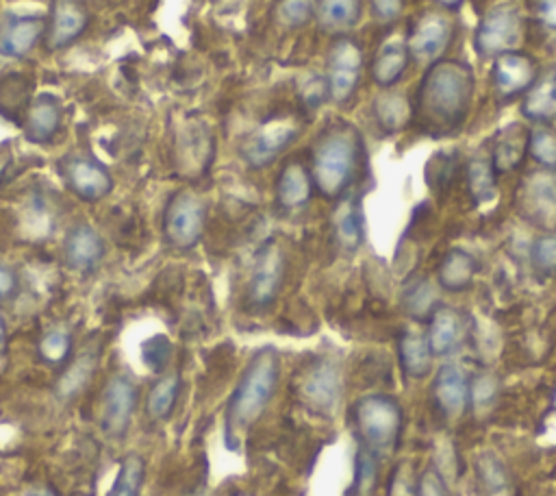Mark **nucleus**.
Listing matches in <instances>:
<instances>
[{
  "mask_svg": "<svg viewBox=\"0 0 556 496\" xmlns=\"http://www.w3.org/2000/svg\"><path fill=\"white\" fill-rule=\"evenodd\" d=\"M400 302H402L404 313L417 322L428 320L432 315V311L441 305L434 283L424 276H415L406 283V287L402 289Z\"/></svg>",
  "mask_w": 556,
  "mask_h": 496,
  "instance_id": "32",
  "label": "nucleus"
},
{
  "mask_svg": "<svg viewBox=\"0 0 556 496\" xmlns=\"http://www.w3.org/2000/svg\"><path fill=\"white\" fill-rule=\"evenodd\" d=\"M521 115L532 124H547L556 117V67L539 72L532 87L521 96Z\"/></svg>",
  "mask_w": 556,
  "mask_h": 496,
  "instance_id": "21",
  "label": "nucleus"
},
{
  "mask_svg": "<svg viewBox=\"0 0 556 496\" xmlns=\"http://www.w3.org/2000/svg\"><path fill=\"white\" fill-rule=\"evenodd\" d=\"M387 496H419V476L410 461H400L393 468Z\"/></svg>",
  "mask_w": 556,
  "mask_h": 496,
  "instance_id": "42",
  "label": "nucleus"
},
{
  "mask_svg": "<svg viewBox=\"0 0 556 496\" xmlns=\"http://www.w3.org/2000/svg\"><path fill=\"white\" fill-rule=\"evenodd\" d=\"M539 63L534 57L510 50L493 59V70H491V85L493 94L497 100L508 102L519 96H523L532 83L539 76Z\"/></svg>",
  "mask_w": 556,
  "mask_h": 496,
  "instance_id": "11",
  "label": "nucleus"
},
{
  "mask_svg": "<svg viewBox=\"0 0 556 496\" xmlns=\"http://www.w3.org/2000/svg\"><path fill=\"white\" fill-rule=\"evenodd\" d=\"M298 394L308 411L330 418L337 411L343 394L341 363L332 357H317L311 361L300 374Z\"/></svg>",
  "mask_w": 556,
  "mask_h": 496,
  "instance_id": "6",
  "label": "nucleus"
},
{
  "mask_svg": "<svg viewBox=\"0 0 556 496\" xmlns=\"http://www.w3.org/2000/svg\"><path fill=\"white\" fill-rule=\"evenodd\" d=\"M313 187L311 170H306L300 161H289L278 174L276 198L285 209H300L308 202Z\"/></svg>",
  "mask_w": 556,
  "mask_h": 496,
  "instance_id": "26",
  "label": "nucleus"
},
{
  "mask_svg": "<svg viewBox=\"0 0 556 496\" xmlns=\"http://www.w3.org/2000/svg\"><path fill=\"white\" fill-rule=\"evenodd\" d=\"M63 174L70 189L89 202L104 198L113 187L109 170L91 157H67L63 163Z\"/></svg>",
  "mask_w": 556,
  "mask_h": 496,
  "instance_id": "15",
  "label": "nucleus"
},
{
  "mask_svg": "<svg viewBox=\"0 0 556 496\" xmlns=\"http://www.w3.org/2000/svg\"><path fill=\"white\" fill-rule=\"evenodd\" d=\"M93 365H96V359L91 355H83L78 357L67 370L65 374L61 376L59 381V392L61 396H74L80 392V387L89 381L91 372H93Z\"/></svg>",
  "mask_w": 556,
  "mask_h": 496,
  "instance_id": "41",
  "label": "nucleus"
},
{
  "mask_svg": "<svg viewBox=\"0 0 556 496\" xmlns=\"http://www.w3.org/2000/svg\"><path fill=\"white\" fill-rule=\"evenodd\" d=\"M63 122V104L52 94L37 96L24 117V133L35 144L50 141Z\"/></svg>",
  "mask_w": 556,
  "mask_h": 496,
  "instance_id": "20",
  "label": "nucleus"
},
{
  "mask_svg": "<svg viewBox=\"0 0 556 496\" xmlns=\"http://www.w3.org/2000/svg\"><path fill=\"white\" fill-rule=\"evenodd\" d=\"M378 485V455L358 444L354 455V479L345 496H374Z\"/></svg>",
  "mask_w": 556,
  "mask_h": 496,
  "instance_id": "34",
  "label": "nucleus"
},
{
  "mask_svg": "<svg viewBox=\"0 0 556 496\" xmlns=\"http://www.w3.org/2000/svg\"><path fill=\"white\" fill-rule=\"evenodd\" d=\"M13 289H15V274L7 265H0V300L11 296Z\"/></svg>",
  "mask_w": 556,
  "mask_h": 496,
  "instance_id": "48",
  "label": "nucleus"
},
{
  "mask_svg": "<svg viewBox=\"0 0 556 496\" xmlns=\"http://www.w3.org/2000/svg\"><path fill=\"white\" fill-rule=\"evenodd\" d=\"M454 39V22L441 11L424 13L406 37L408 57L419 65H432L441 61Z\"/></svg>",
  "mask_w": 556,
  "mask_h": 496,
  "instance_id": "10",
  "label": "nucleus"
},
{
  "mask_svg": "<svg viewBox=\"0 0 556 496\" xmlns=\"http://www.w3.org/2000/svg\"><path fill=\"white\" fill-rule=\"evenodd\" d=\"M369 4L371 15L380 24H393L404 11V0H369Z\"/></svg>",
  "mask_w": 556,
  "mask_h": 496,
  "instance_id": "44",
  "label": "nucleus"
},
{
  "mask_svg": "<svg viewBox=\"0 0 556 496\" xmlns=\"http://www.w3.org/2000/svg\"><path fill=\"white\" fill-rule=\"evenodd\" d=\"M30 496H50V494H48V492H43V489H39V492H33Z\"/></svg>",
  "mask_w": 556,
  "mask_h": 496,
  "instance_id": "51",
  "label": "nucleus"
},
{
  "mask_svg": "<svg viewBox=\"0 0 556 496\" xmlns=\"http://www.w3.org/2000/svg\"><path fill=\"white\" fill-rule=\"evenodd\" d=\"M298 133L300 131L293 120H287V117L271 120L243 141L241 157L250 168H265L274 163L295 141Z\"/></svg>",
  "mask_w": 556,
  "mask_h": 496,
  "instance_id": "13",
  "label": "nucleus"
},
{
  "mask_svg": "<svg viewBox=\"0 0 556 496\" xmlns=\"http://www.w3.org/2000/svg\"><path fill=\"white\" fill-rule=\"evenodd\" d=\"M471 379L458 363H445L439 368L432 381V396L445 418H460L469 409Z\"/></svg>",
  "mask_w": 556,
  "mask_h": 496,
  "instance_id": "16",
  "label": "nucleus"
},
{
  "mask_svg": "<svg viewBox=\"0 0 556 496\" xmlns=\"http://www.w3.org/2000/svg\"><path fill=\"white\" fill-rule=\"evenodd\" d=\"M434 2H439L443 9H456L463 4V0H434Z\"/></svg>",
  "mask_w": 556,
  "mask_h": 496,
  "instance_id": "49",
  "label": "nucleus"
},
{
  "mask_svg": "<svg viewBox=\"0 0 556 496\" xmlns=\"http://www.w3.org/2000/svg\"><path fill=\"white\" fill-rule=\"evenodd\" d=\"M467 189L476 204L491 202L495 198V170L491 157L473 154L467 163Z\"/></svg>",
  "mask_w": 556,
  "mask_h": 496,
  "instance_id": "33",
  "label": "nucleus"
},
{
  "mask_svg": "<svg viewBox=\"0 0 556 496\" xmlns=\"http://www.w3.org/2000/svg\"><path fill=\"white\" fill-rule=\"evenodd\" d=\"M526 154H528V131L521 124H510L502 128L491 150V163L495 174H506L519 168Z\"/></svg>",
  "mask_w": 556,
  "mask_h": 496,
  "instance_id": "25",
  "label": "nucleus"
},
{
  "mask_svg": "<svg viewBox=\"0 0 556 496\" xmlns=\"http://www.w3.org/2000/svg\"><path fill=\"white\" fill-rule=\"evenodd\" d=\"M315 0H280L276 7V20L285 28H302L315 17Z\"/></svg>",
  "mask_w": 556,
  "mask_h": 496,
  "instance_id": "39",
  "label": "nucleus"
},
{
  "mask_svg": "<svg viewBox=\"0 0 556 496\" xmlns=\"http://www.w3.org/2000/svg\"><path fill=\"white\" fill-rule=\"evenodd\" d=\"M43 15H9L0 26V54L9 59L26 57L46 35Z\"/></svg>",
  "mask_w": 556,
  "mask_h": 496,
  "instance_id": "17",
  "label": "nucleus"
},
{
  "mask_svg": "<svg viewBox=\"0 0 556 496\" xmlns=\"http://www.w3.org/2000/svg\"><path fill=\"white\" fill-rule=\"evenodd\" d=\"M473 87V70L463 61L441 59L428 65L417 91V111L428 131H456L471 109Z\"/></svg>",
  "mask_w": 556,
  "mask_h": 496,
  "instance_id": "1",
  "label": "nucleus"
},
{
  "mask_svg": "<svg viewBox=\"0 0 556 496\" xmlns=\"http://www.w3.org/2000/svg\"><path fill=\"white\" fill-rule=\"evenodd\" d=\"M528 154L545 170H556V131L549 124H532L528 131Z\"/></svg>",
  "mask_w": 556,
  "mask_h": 496,
  "instance_id": "35",
  "label": "nucleus"
},
{
  "mask_svg": "<svg viewBox=\"0 0 556 496\" xmlns=\"http://www.w3.org/2000/svg\"><path fill=\"white\" fill-rule=\"evenodd\" d=\"M141 481H143V461L139 455L130 452L124 457L109 496H139Z\"/></svg>",
  "mask_w": 556,
  "mask_h": 496,
  "instance_id": "37",
  "label": "nucleus"
},
{
  "mask_svg": "<svg viewBox=\"0 0 556 496\" xmlns=\"http://www.w3.org/2000/svg\"><path fill=\"white\" fill-rule=\"evenodd\" d=\"M465 339H467V318L450 305H439L428 318V331H426V342L430 346L432 357L454 355Z\"/></svg>",
  "mask_w": 556,
  "mask_h": 496,
  "instance_id": "14",
  "label": "nucleus"
},
{
  "mask_svg": "<svg viewBox=\"0 0 556 496\" xmlns=\"http://www.w3.org/2000/svg\"><path fill=\"white\" fill-rule=\"evenodd\" d=\"M87 26V11L74 0H56L52 9V20L46 28V46L50 50H61L74 44Z\"/></svg>",
  "mask_w": 556,
  "mask_h": 496,
  "instance_id": "19",
  "label": "nucleus"
},
{
  "mask_svg": "<svg viewBox=\"0 0 556 496\" xmlns=\"http://www.w3.org/2000/svg\"><path fill=\"white\" fill-rule=\"evenodd\" d=\"M419 496H450L445 481L432 468L419 476Z\"/></svg>",
  "mask_w": 556,
  "mask_h": 496,
  "instance_id": "47",
  "label": "nucleus"
},
{
  "mask_svg": "<svg viewBox=\"0 0 556 496\" xmlns=\"http://www.w3.org/2000/svg\"><path fill=\"white\" fill-rule=\"evenodd\" d=\"M280 379L278 352L269 346L254 352L248 361L228 405H226V442L235 446L265 411Z\"/></svg>",
  "mask_w": 556,
  "mask_h": 496,
  "instance_id": "2",
  "label": "nucleus"
},
{
  "mask_svg": "<svg viewBox=\"0 0 556 496\" xmlns=\"http://www.w3.org/2000/svg\"><path fill=\"white\" fill-rule=\"evenodd\" d=\"M363 157V141L354 126L330 124L315 141L311 157L313 185L324 198H341L352 187Z\"/></svg>",
  "mask_w": 556,
  "mask_h": 496,
  "instance_id": "3",
  "label": "nucleus"
},
{
  "mask_svg": "<svg viewBox=\"0 0 556 496\" xmlns=\"http://www.w3.org/2000/svg\"><path fill=\"white\" fill-rule=\"evenodd\" d=\"M523 37V15L517 4L500 2L491 7L478 22L473 48L480 57L495 59L504 52L517 50Z\"/></svg>",
  "mask_w": 556,
  "mask_h": 496,
  "instance_id": "5",
  "label": "nucleus"
},
{
  "mask_svg": "<svg viewBox=\"0 0 556 496\" xmlns=\"http://www.w3.org/2000/svg\"><path fill=\"white\" fill-rule=\"evenodd\" d=\"M519 213L534 226L556 231V170H534L519 187Z\"/></svg>",
  "mask_w": 556,
  "mask_h": 496,
  "instance_id": "9",
  "label": "nucleus"
},
{
  "mask_svg": "<svg viewBox=\"0 0 556 496\" xmlns=\"http://www.w3.org/2000/svg\"><path fill=\"white\" fill-rule=\"evenodd\" d=\"M476 272H478L476 257L463 248H452L445 252V257L439 263L437 281H439V287L445 292H460L473 283Z\"/></svg>",
  "mask_w": 556,
  "mask_h": 496,
  "instance_id": "28",
  "label": "nucleus"
},
{
  "mask_svg": "<svg viewBox=\"0 0 556 496\" xmlns=\"http://www.w3.org/2000/svg\"><path fill=\"white\" fill-rule=\"evenodd\" d=\"M332 228L334 239L345 252H354L361 248L365 239V220L361 200L354 194H343L339 198V204L332 213Z\"/></svg>",
  "mask_w": 556,
  "mask_h": 496,
  "instance_id": "22",
  "label": "nucleus"
},
{
  "mask_svg": "<svg viewBox=\"0 0 556 496\" xmlns=\"http://www.w3.org/2000/svg\"><path fill=\"white\" fill-rule=\"evenodd\" d=\"M352 418H354L358 442L363 446H367L376 455H382L395 448L402 433V424H404V411L393 396L389 394L361 396L352 407Z\"/></svg>",
  "mask_w": 556,
  "mask_h": 496,
  "instance_id": "4",
  "label": "nucleus"
},
{
  "mask_svg": "<svg viewBox=\"0 0 556 496\" xmlns=\"http://www.w3.org/2000/svg\"><path fill=\"white\" fill-rule=\"evenodd\" d=\"M2 339H4V324H2V318H0V344H2Z\"/></svg>",
  "mask_w": 556,
  "mask_h": 496,
  "instance_id": "50",
  "label": "nucleus"
},
{
  "mask_svg": "<svg viewBox=\"0 0 556 496\" xmlns=\"http://www.w3.org/2000/svg\"><path fill=\"white\" fill-rule=\"evenodd\" d=\"M408 59L410 57H408L406 41L402 39L384 41L371 61V80L380 89H391L404 76Z\"/></svg>",
  "mask_w": 556,
  "mask_h": 496,
  "instance_id": "24",
  "label": "nucleus"
},
{
  "mask_svg": "<svg viewBox=\"0 0 556 496\" xmlns=\"http://www.w3.org/2000/svg\"><path fill=\"white\" fill-rule=\"evenodd\" d=\"M371 113L380 131L384 133H397L402 131L413 115L410 100L402 91H382L374 98Z\"/></svg>",
  "mask_w": 556,
  "mask_h": 496,
  "instance_id": "29",
  "label": "nucleus"
},
{
  "mask_svg": "<svg viewBox=\"0 0 556 496\" xmlns=\"http://www.w3.org/2000/svg\"><path fill=\"white\" fill-rule=\"evenodd\" d=\"M104 255L102 237L87 224H78L67 233L65 239V259L74 270H91L100 263Z\"/></svg>",
  "mask_w": 556,
  "mask_h": 496,
  "instance_id": "23",
  "label": "nucleus"
},
{
  "mask_svg": "<svg viewBox=\"0 0 556 496\" xmlns=\"http://www.w3.org/2000/svg\"><path fill=\"white\" fill-rule=\"evenodd\" d=\"M315 17L324 30L348 35L361 20V0H319Z\"/></svg>",
  "mask_w": 556,
  "mask_h": 496,
  "instance_id": "31",
  "label": "nucleus"
},
{
  "mask_svg": "<svg viewBox=\"0 0 556 496\" xmlns=\"http://www.w3.org/2000/svg\"><path fill=\"white\" fill-rule=\"evenodd\" d=\"M532 11L541 28L556 35V0H534Z\"/></svg>",
  "mask_w": 556,
  "mask_h": 496,
  "instance_id": "46",
  "label": "nucleus"
},
{
  "mask_svg": "<svg viewBox=\"0 0 556 496\" xmlns=\"http://www.w3.org/2000/svg\"><path fill=\"white\" fill-rule=\"evenodd\" d=\"M137 402V389L130 379L113 376L109 379L102 396V429L109 435H119L126 431Z\"/></svg>",
  "mask_w": 556,
  "mask_h": 496,
  "instance_id": "18",
  "label": "nucleus"
},
{
  "mask_svg": "<svg viewBox=\"0 0 556 496\" xmlns=\"http://www.w3.org/2000/svg\"><path fill=\"white\" fill-rule=\"evenodd\" d=\"M530 263L543 276L556 274V233H545L532 241Z\"/></svg>",
  "mask_w": 556,
  "mask_h": 496,
  "instance_id": "40",
  "label": "nucleus"
},
{
  "mask_svg": "<svg viewBox=\"0 0 556 496\" xmlns=\"http://www.w3.org/2000/svg\"><path fill=\"white\" fill-rule=\"evenodd\" d=\"M400 365L406 376L424 379L432 368V352L426 342V335L419 331H404L397 342Z\"/></svg>",
  "mask_w": 556,
  "mask_h": 496,
  "instance_id": "30",
  "label": "nucleus"
},
{
  "mask_svg": "<svg viewBox=\"0 0 556 496\" xmlns=\"http://www.w3.org/2000/svg\"><path fill=\"white\" fill-rule=\"evenodd\" d=\"M146 346L152 348V352H150V350H143V361H146L152 370H161V368L167 363L169 352H172L169 342H167L165 337H154V339L148 342Z\"/></svg>",
  "mask_w": 556,
  "mask_h": 496,
  "instance_id": "45",
  "label": "nucleus"
},
{
  "mask_svg": "<svg viewBox=\"0 0 556 496\" xmlns=\"http://www.w3.org/2000/svg\"><path fill=\"white\" fill-rule=\"evenodd\" d=\"M206 224V204L193 191H178L163 215V231L176 248H191L200 241Z\"/></svg>",
  "mask_w": 556,
  "mask_h": 496,
  "instance_id": "8",
  "label": "nucleus"
},
{
  "mask_svg": "<svg viewBox=\"0 0 556 496\" xmlns=\"http://www.w3.org/2000/svg\"><path fill=\"white\" fill-rule=\"evenodd\" d=\"M497 392H500V383L491 372H480L471 379V387H469V405L473 407V411L478 416H486L495 400H497Z\"/></svg>",
  "mask_w": 556,
  "mask_h": 496,
  "instance_id": "38",
  "label": "nucleus"
},
{
  "mask_svg": "<svg viewBox=\"0 0 556 496\" xmlns=\"http://www.w3.org/2000/svg\"><path fill=\"white\" fill-rule=\"evenodd\" d=\"M285 281V252L278 244H265L256 259L248 283V302L256 309L269 307L280 294Z\"/></svg>",
  "mask_w": 556,
  "mask_h": 496,
  "instance_id": "12",
  "label": "nucleus"
},
{
  "mask_svg": "<svg viewBox=\"0 0 556 496\" xmlns=\"http://www.w3.org/2000/svg\"><path fill=\"white\" fill-rule=\"evenodd\" d=\"M178 387H180V379L176 374L161 376L152 385V389L148 394V413L154 420H161L172 411V407L176 402V396H178Z\"/></svg>",
  "mask_w": 556,
  "mask_h": 496,
  "instance_id": "36",
  "label": "nucleus"
},
{
  "mask_svg": "<svg viewBox=\"0 0 556 496\" xmlns=\"http://www.w3.org/2000/svg\"><path fill=\"white\" fill-rule=\"evenodd\" d=\"M473 470L480 496H513V476L500 455L493 450L476 455Z\"/></svg>",
  "mask_w": 556,
  "mask_h": 496,
  "instance_id": "27",
  "label": "nucleus"
},
{
  "mask_svg": "<svg viewBox=\"0 0 556 496\" xmlns=\"http://www.w3.org/2000/svg\"><path fill=\"white\" fill-rule=\"evenodd\" d=\"M70 335L61 328H54V331H48L41 342H39V352L41 357L48 361V363H61L67 352H70Z\"/></svg>",
  "mask_w": 556,
  "mask_h": 496,
  "instance_id": "43",
  "label": "nucleus"
},
{
  "mask_svg": "<svg viewBox=\"0 0 556 496\" xmlns=\"http://www.w3.org/2000/svg\"><path fill=\"white\" fill-rule=\"evenodd\" d=\"M363 63L365 61L361 44L350 35H339L330 46L326 59V87L328 98L334 104L343 107L354 98L361 85Z\"/></svg>",
  "mask_w": 556,
  "mask_h": 496,
  "instance_id": "7",
  "label": "nucleus"
}]
</instances>
